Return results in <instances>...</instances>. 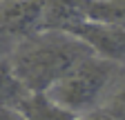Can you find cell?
Returning a JSON list of instances; mask_svg holds the SVG:
<instances>
[{
    "label": "cell",
    "mask_w": 125,
    "mask_h": 120,
    "mask_svg": "<svg viewBox=\"0 0 125 120\" xmlns=\"http://www.w3.org/2000/svg\"><path fill=\"white\" fill-rule=\"evenodd\" d=\"M11 47H13V42L5 36L2 29H0V56H2V53H9V51H11Z\"/></svg>",
    "instance_id": "30bf717a"
},
{
    "label": "cell",
    "mask_w": 125,
    "mask_h": 120,
    "mask_svg": "<svg viewBox=\"0 0 125 120\" xmlns=\"http://www.w3.org/2000/svg\"><path fill=\"white\" fill-rule=\"evenodd\" d=\"M65 31L76 36L78 40H83L92 49L94 56L125 67V27L105 25V22L83 18V20L69 25Z\"/></svg>",
    "instance_id": "3957f363"
},
{
    "label": "cell",
    "mask_w": 125,
    "mask_h": 120,
    "mask_svg": "<svg viewBox=\"0 0 125 120\" xmlns=\"http://www.w3.org/2000/svg\"><path fill=\"white\" fill-rule=\"evenodd\" d=\"M78 7L87 20L125 27V0H78Z\"/></svg>",
    "instance_id": "8992f818"
},
{
    "label": "cell",
    "mask_w": 125,
    "mask_h": 120,
    "mask_svg": "<svg viewBox=\"0 0 125 120\" xmlns=\"http://www.w3.org/2000/svg\"><path fill=\"white\" fill-rule=\"evenodd\" d=\"M27 94H29L27 87L20 82V78L16 76V71L11 67L9 53H2L0 56V104L18 107Z\"/></svg>",
    "instance_id": "52a82bcc"
},
{
    "label": "cell",
    "mask_w": 125,
    "mask_h": 120,
    "mask_svg": "<svg viewBox=\"0 0 125 120\" xmlns=\"http://www.w3.org/2000/svg\"><path fill=\"white\" fill-rule=\"evenodd\" d=\"M0 2H11V0H0Z\"/></svg>",
    "instance_id": "8fae6325"
},
{
    "label": "cell",
    "mask_w": 125,
    "mask_h": 120,
    "mask_svg": "<svg viewBox=\"0 0 125 120\" xmlns=\"http://www.w3.org/2000/svg\"><path fill=\"white\" fill-rule=\"evenodd\" d=\"M98 109L114 120H125V67L121 69L116 82L112 85L107 98L103 100V104Z\"/></svg>",
    "instance_id": "ba28073f"
},
{
    "label": "cell",
    "mask_w": 125,
    "mask_h": 120,
    "mask_svg": "<svg viewBox=\"0 0 125 120\" xmlns=\"http://www.w3.org/2000/svg\"><path fill=\"white\" fill-rule=\"evenodd\" d=\"M16 109L25 116V120H78L76 113L54 102L45 91H29Z\"/></svg>",
    "instance_id": "5b68a950"
},
{
    "label": "cell",
    "mask_w": 125,
    "mask_h": 120,
    "mask_svg": "<svg viewBox=\"0 0 125 120\" xmlns=\"http://www.w3.org/2000/svg\"><path fill=\"white\" fill-rule=\"evenodd\" d=\"M89 53L92 49L76 36L45 29L18 40L9 51V60L27 91H47Z\"/></svg>",
    "instance_id": "6da1fadb"
},
{
    "label": "cell",
    "mask_w": 125,
    "mask_h": 120,
    "mask_svg": "<svg viewBox=\"0 0 125 120\" xmlns=\"http://www.w3.org/2000/svg\"><path fill=\"white\" fill-rule=\"evenodd\" d=\"M121 69V65L89 53L78 65H74L62 78H58L45 94L67 111L83 118L103 104Z\"/></svg>",
    "instance_id": "7a4b0ae2"
},
{
    "label": "cell",
    "mask_w": 125,
    "mask_h": 120,
    "mask_svg": "<svg viewBox=\"0 0 125 120\" xmlns=\"http://www.w3.org/2000/svg\"><path fill=\"white\" fill-rule=\"evenodd\" d=\"M0 120H25V116L16 109V107H7L0 104Z\"/></svg>",
    "instance_id": "9c48e42d"
},
{
    "label": "cell",
    "mask_w": 125,
    "mask_h": 120,
    "mask_svg": "<svg viewBox=\"0 0 125 120\" xmlns=\"http://www.w3.org/2000/svg\"><path fill=\"white\" fill-rule=\"evenodd\" d=\"M45 0H11L0 2V29L16 44L18 40L40 31Z\"/></svg>",
    "instance_id": "277c9868"
}]
</instances>
